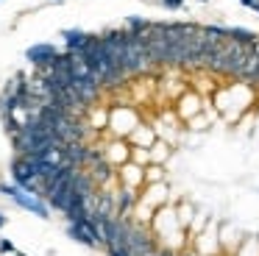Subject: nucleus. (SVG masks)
<instances>
[{
    "instance_id": "nucleus-1",
    "label": "nucleus",
    "mask_w": 259,
    "mask_h": 256,
    "mask_svg": "<svg viewBox=\"0 0 259 256\" xmlns=\"http://www.w3.org/2000/svg\"><path fill=\"white\" fill-rule=\"evenodd\" d=\"M151 234L159 242V248L176 250V253L190 248V231H187V226L179 217V206L167 203V206H162V209H156V215H153V220H151Z\"/></svg>"
},
{
    "instance_id": "nucleus-2",
    "label": "nucleus",
    "mask_w": 259,
    "mask_h": 256,
    "mask_svg": "<svg viewBox=\"0 0 259 256\" xmlns=\"http://www.w3.org/2000/svg\"><path fill=\"white\" fill-rule=\"evenodd\" d=\"M253 100H256V89L251 83H242V81L223 83L214 92V103H218V111L226 122H237L253 106Z\"/></svg>"
},
{
    "instance_id": "nucleus-3",
    "label": "nucleus",
    "mask_w": 259,
    "mask_h": 256,
    "mask_svg": "<svg viewBox=\"0 0 259 256\" xmlns=\"http://www.w3.org/2000/svg\"><path fill=\"white\" fill-rule=\"evenodd\" d=\"M75 56H78V59L84 61V64L90 67L92 72H95V78L101 81V87H120V83L128 78V75H125V72L112 61V56L106 53L101 36H92L90 45H87L81 53H75Z\"/></svg>"
},
{
    "instance_id": "nucleus-4",
    "label": "nucleus",
    "mask_w": 259,
    "mask_h": 256,
    "mask_svg": "<svg viewBox=\"0 0 259 256\" xmlns=\"http://www.w3.org/2000/svg\"><path fill=\"white\" fill-rule=\"evenodd\" d=\"M123 67H125V75H142V72H151L156 67L151 53H148L145 36L125 31V64Z\"/></svg>"
},
{
    "instance_id": "nucleus-5",
    "label": "nucleus",
    "mask_w": 259,
    "mask_h": 256,
    "mask_svg": "<svg viewBox=\"0 0 259 256\" xmlns=\"http://www.w3.org/2000/svg\"><path fill=\"white\" fill-rule=\"evenodd\" d=\"M145 45H148V53H151V59H153V64H156V67H164V70L173 67L167 22H153L151 31L145 33Z\"/></svg>"
},
{
    "instance_id": "nucleus-6",
    "label": "nucleus",
    "mask_w": 259,
    "mask_h": 256,
    "mask_svg": "<svg viewBox=\"0 0 259 256\" xmlns=\"http://www.w3.org/2000/svg\"><path fill=\"white\" fill-rule=\"evenodd\" d=\"M0 195H6L12 203H17L20 209L31 211V215L42 217V220L51 217V206H48V200L39 198V195H31V192H25V189H20L17 184H0Z\"/></svg>"
},
{
    "instance_id": "nucleus-7",
    "label": "nucleus",
    "mask_w": 259,
    "mask_h": 256,
    "mask_svg": "<svg viewBox=\"0 0 259 256\" xmlns=\"http://www.w3.org/2000/svg\"><path fill=\"white\" fill-rule=\"evenodd\" d=\"M67 237L75 239V242L87 245V248H103V237H101V228H98L95 217H84V220H75L67 223Z\"/></svg>"
},
{
    "instance_id": "nucleus-8",
    "label": "nucleus",
    "mask_w": 259,
    "mask_h": 256,
    "mask_svg": "<svg viewBox=\"0 0 259 256\" xmlns=\"http://www.w3.org/2000/svg\"><path fill=\"white\" fill-rule=\"evenodd\" d=\"M137 125H140V114H137L134 109H128V106H114V109L109 111V128L114 131L117 139H128V134L134 131Z\"/></svg>"
},
{
    "instance_id": "nucleus-9",
    "label": "nucleus",
    "mask_w": 259,
    "mask_h": 256,
    "mask_svg": "<svg viewBox=\"0 0 259 256\" xmlns=\"http://www.w3.org/2000/svg\"><path fill=\"white\" fill-rule=\"evenodd\" d=\"M176 117H179L181 122H190L192 117H198V114H203L206 111V106H203V98L195 92V89H184L181 92V98L176 100Z\"/></svg>"
},
{
    "instance_id": "nucleus-10",
    "label": "nucleus",
    "mask_w": 259,
    "mask_h": 256,
    "mask_svg": "<svg viewBox=\"0 0 259 256\" xmlns=\"http://www.w3.org/2000/svg\"><path fill=\"white\" fill-rule=\"evenodd\" d=\"M56 56H59V50H56V45H51V42L31 45V48L25 50V59H28L31 64L36 67V70H45V72L53 67V61H56Z\"/></svg>"
},
{
    "instance_id": "nucleus-11",
    "label": "nucleus",
    "mask_w": 259,
    "mask_h": 256,
    "mask_svg": "<svg viewBox=\"0 0 259 256\" xmlns=\"http://www.w3.org/2000/svg\"><path fill=\"white\" fill-rule=\"evenodd\" d=\"M117 184L142 192V187H145V167L137 164V161H125L123 167H117Z\"/></svg>"
},
{
    "instance_id": "nucleus-12",
    "label": "nucleus",
    "mask_w": 259,
    "mask_h": 256,
    "mask_svg": "<svg viewBox=\"0 0 259 256\" xmlns=\"http://www.w3.org/2000/svg\"><path fill=\"white\" fill-rule=\"evenodd\" d=\"M195 239H190V248L195 250L198 256H214L220 250V237H218V228L209 223L206 234H192Z\"/></svg>"
},
{
    "instance_id": "nucleus-13",
    "label": "nucleus",
    "mask_w": 259,
    "mask_h": 256,
    "mask_svg": "<svg viewBox=\"0 0 259 256\" xmlns=\"http://www.w3.org/2000/svg\"><path fill=\"white\" fill-rule=\"evenodd\" d=\"M140 200H145L148 206L153 209H162V206L170 203V187L167 181H159V184H145L140 192Z\"/></svg>"
},
{
    "instance_id": "nucleus-14",
    "label": "nucleus",
    "mask_w": 259,
    "mask_h": 256,
    "mask_svg": "<svg viewBox=\"0 0 259 256\" xmlns=\"http://www.w3.org/2000/svg\"><path fill=\"white\" fill-rule=\"evenodd\" d=\"M114 203H117V217H131L140 203V192L128 187H117L114 189Z\"/></svg>"
},
{
    "instance_id": "nucleus-15",
    "label": "nucleus",
    "mask_w": 259,
    "mask_h": 256,
    "mask_svg": "<svg viewBox=\"0 0 259 256\" xmlns=\"http://www.w3.org/2000/svg\"><path fill=\"white\" fill-rule=\"evenodd\" d=\"M106 159L112 161L114 167H123L125 161H131V142L128 139H114L106 148Z\"/></svg>"
},
{
    "instance_id": "nucleus-16",
    "label": "nucleus",
    "mask_w": 259,
    "mask_h": 256,
    "mask_svg": "<svg viewBox=\"0 0 259 256\" xmlns=\"http://www.w3.org/2000/svg\"><path fill=\"white\" fill-rule=\"evenodd\" d=\"M62 36H64V48H67V53H81V50L90 45L92 33L78 31V28H70V31H64Z\"/></svg>"
},
{
    "instance_id": "nucleus-17",
    "label": "nucleus",
    "mask_w": 259,
    "mask_h": 256,
    "mask_svg": "<svg viewBox=\"0 0 259 256\" xmlns=\"http://www.w3.org/2000/svg\"><path fill=\"white\" fill-rule=\"evenodd\" d=\"M156 131H153L151 125H145V122H140V125L134 128V131L128 134V142H131V148H151L153 142H156Z\"/></svg>"
},
{
    "instance_id": "nucleus-18",
    "label": "nucleus",
    "mask_w": 259,
    "mask_h": 256,
    "mask_svg": "<svg viewBox=\"0 0 259 256\" xmlns=\"http://www.w3.org/2000/svg\"><path fill=\"white\" fill-rule=\"evenodd\" d=\"M229 39H237L240 45H251V48L259 45V33L251 31V28H242V25H229Z\"/></svg>"
},
{
    "instance_id": "nucleus-19",
    "label": "nucleus",
    "mask_w": 259,
    "mask_h": 256,
    "mask_svg": "<svg viewBox=\"0 0 259 256\" xmlns=\"http://www.w3.org/2000/svg\"><path fill=\"white\" fill-rule=\"evenodd\" d=\"M151 25L153 22L148 20V17H137V14H131V17H125V31L128 33H137V36H145L148 31H151Z\"/></svg>"
},
{
    "instance_id": "nucleus-20",
    "label": "nucleus",
    "mask_w": 259,
    "mask_h": 256,
    "mask_svg": "<svg viewBox=\"0 0 259 256\" xmlns=\"http://www.w3.org/2000/svg\"><path fill=\"white\" fill-rule=\"evenodd\" d=\"M148 153H151V164H164V161L170 159V145L164 142V139H156V142L148 148Z\"/></svg>"
},
{
    "instance_id": "nucleus-21",
    "label": "nucleus",
    "mask_w": 259,
    "mask_h": 256,
    "mask_svg": "<svg viewBox=\"0 0 259 256\" xmlns=\"http://www.w3.org/2000/svg\"><path fill=\"white\" fill-rule=\"evenodd\" d=\"M234 256H259V239L256 237L240 239V245L234 248Z\"/></svg>"
},
{
    "instance_id": "nucleus-22",
    "label": "nucleus",
    "mask_w": 259,
    "mask_h": 256,
    "mask_svg": "<svg viewBox=\"0 0 259 256\" xmlns=\"http://www.w3.org/2000/svg\"><path fill=\"white\" fill-rule=\"evenodd\" d=\"M159 181H167L164 164H148L145 167V184H159Z\"/></svg>"
},
{
    "instance_id": "nucleus-23",
    "label": "nucleus",
    "mask_w": 259,
    "mask_h": 256,
    "mask_svg": "<svg viewBox=\"0 0 259 256\" xmlns=\"http://www.w3.org/2000/svg\"><path fill=\"white\" fill-rule=\"evenodd\" d=\"M131 161L148 167V164H151V153H148V148H131Z\"/></svg>"
},
{
    "instance_id": "nucleus-24",
    "label": "nucleus",
    "mask_w": 259,
    "mask_h": 256,
    "mask_svg": "<svg viewBox=\"0 0 259 256\" xmlns=\"http://www.w3.org/2000/svg\"><path fill=\"white\" fill-rule=\"evenodd\" d=\"M162 3V9H167V11H181L187 6V0H159Z\"/></svg>"
},
{
    "instance_id": "nucleus-25",
    "label": "nucleus",
    "mask_w": 259,
    "mask_h": 256,
    "mask_svg": "<svg viewBox=\"0 0 259 256\" xmlns=\"http://www.w3.org/2000/svg\"><path fill=\"white\" fill-rule=\"evenodd\" d=\"M106 253H109V256H134L128 248H125V245H114V248H106Z\"/></svg>"
},
{
    "instance_id": "nucleus-26",
    "label": "nucleus",
    "mask_w": 259,
    "mask_h": 256,
    "mask_svg": "<svg viewBox=\"0 0 259 256\" xmlns=\"http://www.w3.org/2000/svg\"><path fill=\"white\" fill-rule=\"evenodd\" d=\"M0 253H9V256H12V253H17V248H14V242H12V239H0Z\"/></svg>"
},
{
    "instance_id": "nucleus-27",
    "label": "nucleus",
    "mask_w": 259,
    "mask_h": 256,
    "mask_svg": "<svg viewBox=\"0 0 259 256\" xmlns=\"http://www.w3.org/2000/svg\"><path fill=\"white\" fill-rule=\"evenodd\" d=\"M159 256H179L176 250H167V248H159Z\"/></svg>"
},
{
    "instance_id": "nucleus-28",
    "label": "nucleus",
    "mask_w": 259,
    "mask_h": 256,
    "mask_svg": "<svg viewBox=\"0 0 259 256\" xmlns=\"http://www.w3.org/2000/svg\"><path fill=\"white\" fill-rule=\"evenodd\" d=\"M179 256H198V253H195V250H192V248H184V250H181Z\"/></svg>"
},
{
    "instance_id": "nucleus-29",
    "label": "nucleus",
    "mask_w": 259,
    "mask_h": 256,
    "mask_svg": "<svg viewBox=\"0 0 259 256\" xmlns=\"http://www.w3.org/2000/svg\"><path fill=\"white\" fill-rule=\"evenodd\" d=\"M253 3L256 0H240V6H245V9H253Z\"/></svg>"
},
{
    "instance_id": "nucleus-30",
    "label": "nucleus",
    "mask_w": 259,
    "mask_h": 256,
    "mask_svg": "<svg viewBox=\"0 0 259 256\" xmlns=\"http://www.w3.org/2000/svg\"><path fill=\"white\" fill-rule=\"evenodd\" d=\"M6 223H9V217H6V215H3V211H0V228L6 226Z\"/></svg>"
},
{
    "instance_id": "nucleus-31",
    "label": "nucleus",
    "mask_w": 259,
    "mask_h": 256,
    "mask_svg": "<svg viewBox=\"0 0 259 256\" xmlns=\"http://www.w3.org/2000/svg\"><path fill=\"white\" fill-rule=\"evenodd\" d=\"M251 11H256V14H259V0H256V3H253V9Z\"/></svg>"
},
{
    "instance_id": "nucleus-32",
    "label": "nucleus",
    "mask_w": 259,
    "mask_h": 256,
    "mask_svg": "<svg viewBox=\"0 0 259 256\" xmlns=\"http://www.w3.org/2000/svg\"><path fill=\"white\" fill-rule=\"evenodd\" d=\"M256 134H259V114H256Z\"/></svg>"
},
{
    "instance_id": "nucleus-33",
    "label": "nucleus",
    "mask_w": 259,
    "mask_h": 256,
    "mask_svg": "<svg viewBox=\"0 0 259 256\" xmlns=\"http://www.w3.org/2000/svg\"><path fill=\"white\" fill-rule=\"evenodd\" d=\"M17 256H28V253H20V250H17Z\"/></svg>"
},
{
    "instance_id": "nucleus-34",
    "label": "nucleus",
    "mask_w": 259,
    "mask_h": 256,
    "mask_svg": "<svg viewBox=\"0 0 259 256\" xmlns=\"http://www.w3.org/2000/svg\"><path fill=\"white\" fill-rule=\"evenodd\" d=\"M198 3H209V0H198Z\"/></svg>"
}]
</instances>
